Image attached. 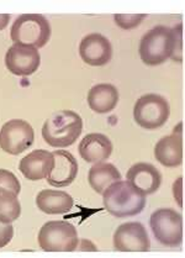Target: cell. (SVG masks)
<instances>
[{
    "mask_svg": "<svg viewBox=\"0 0 185 258\" xmlns=\"http://www.w3.org/2000/svg\"><path fill=\"white\" fill-rule=\"evenodd\" d=\"M53 163L52 152L46 150H35L20 161L19 169L26 179L36 182L48 177L53 168Z\"/></svg>",
    "mask_w": 185,
    "mask_h": 258,
    "instance_id": "obj_15",
    "label": "cell"
},
{
    "mask_svg": "<svg viewBox=\"0 0 185 258\" xmlns=\"http://www.w3.org/2000/svg\"><path fill=\"white\" fill-rule=\"evenodd\" d=\"M175 48V35L173 29L156 26L146 32L140 42V57L147 66H158L170 58Z\"/></svg>",
    "mask_w": 185,
    "mask_h": 258,
    "instance_id": "obj_3",
    "label": "cell"
},
{
    "mask_svg": "<svg viewBox=\"0 0 185 258\" xmlns=\"http://www.w3.org/2000/svg\"><path fill=\"white\" fill-rule=\"evenodd\" d=\"M105 209L118 219L139 215L146 207V196L135 189L128 180H117L103 193Z\"/></svg>",
    "mask_w": 185,
    "mask_h": 258,
    "instance_id": "obj_1",
    "label": "cell"
},
{
    "mask_svg": "<svg viewBox=\"0 0 185 258\" xmlns=\"http://www.w3.org/2000/svg\"><path fill=\"white\" fill-rule=\"evenodd\" d=\"M169 103L162 95L146 94L135 104V121L146 130H156L161 127L169 119Z\"/></svg>",
    "mask_w": 185,
    "mask_h": 258,
    "instance_id": "obj_7",
    "label": "cell"
},
{
    "mask_svg": "<svg viewBox=\"0 0 185 258\" xmlns=\"http://www.w3.org/2000/svg\"><path fill=\"white\" fill-rule=\"evenodd\" d=\"M41 64L37 48L23 43H14L5 54V66L15 76H31Z\"/></svg>",
    "mask_w": 185,
    "mask_h": 258,
    "instance_id": "obj_9",
    "label": "cell"
},
{
    "mask_svg": "<svg viewBox=\"0 0 185 258\" xmlns=\"http://www.w3.org/2000/svg\"><path fill=\"white\" fill-rule=\"evenodd\" d=\"M21 215V204L18 196L5 188H0V221L13 222Z\"/></svg>",
    "mask_w": 185,
    "mask_h": 258,
    "instance_id": "obj_20",
    "label": "cell"
},
{
    "mask_svg": "<svg viewBox=\"0 0 185 258\" xmlns=\"http://www.w3.org/2000/svg\"><path fill=\"white\" fill-rule=\"evenodd\" d=\"M173 31L175 35V48L170 58L175 62H183V24L176 25Z\"/></svg>",
    "mask_w": 185,
    "mask_h": 258,
    "instance_id": "obj_23",
    "label": "cell"
},
{
    "mask_svg": "<svg viewBox=\"0 0 185 258\" xmlns=\"http://www.w3.org/2000/svg\"><path fill=\"white\" fill-rule=\"evenodd\" d=\"M173 194L175 198L176 204L179 205V208H183V178H178V179L174 182L173 185Z\"/></svg>",
    "mask_w": 185,
    "mask_h": 258,
    "instance_id": "obj_25",
    "label": "cell"
},
{
    "mask_svg": "<svg viewBox=\"0 0 185 258\" xmlns=\"http://www.w3.org/2000/svg\"><path fill=\"white\" fill-rule=\"evenodd\" d=\"M78 151L85 162L100 163L111 156L112 144L109 137L103 134H89L81 141Z\"/></svg>",
    "mask_w": 185,
    "mask_h": 258,
    "instance_id": "obj_16",
    "label": "cell"
},
{
    "mask_svg": "<svg viewBox=\"0 0 185 258\" xmlns=\"http://www.w3.org/2000/svg\"><path fill=\"white\" fill-rule=\"evenodd\" d=\"M83 131V120L77 112L60 110L47 119L42 126V137L47 145L65 148L73 145Z\"/></svg>",
    "mask_w": 185,
    "mask_h": 258,
    "instance_id": "obj_2",
    "label": "cell"
},
{
    "mask_svg": "<svg viewBox=\"0 0 185 258\" xmlns=\"http://www.w3.org/2000/svg\"><path fill=\"white\" fill-rule=\"evenodd\" d=\"M114 247L120 252H147L151 247L147 230L140 222L120 225L114 234Z\"/></svg>",
    "mask_w": 185,
    "mask_h": 258,
    "instance_id": "obj_10",
    "label": "cell"
},
{
    "mask_svg": "<svg viewBox=\"0 0 185 258\" xmlns=\"http://www.w3.org/2000/svg\"><path fill=\"white\" fill-rule=\"evenodd\" d=\"M146 14H115V24L122 30H131L137 27L146 19Z\"/></svg>",
    "mask_w": 185,
    "mask_h": 258,
    "instance_id": "obj_21",
    "label": "cell"
},
{
    "mask_svg": "<svg viewBox=\"0 0 185 258\" xmlns=\"http://www.w3.org/2000/svg\"><path fill=\"white\" fill-rule=\"evenodd\" d=\"M79 54L87 64L100 67L112 58L111 42L100 34L87 35L79 45Z\"/></svg>",
    "mask_w": 185,
    "mask_h": 258,
    "instance_id": "obj_11",
    "label": "cell"
},
{
    "mask_svg": "<svg viewBox=\"0 0 185 258\" xmlns=\"http://www.w3.org/2000/svg\"><path fill=\"white\" fill-rule=\"evenodd\" d=\"M88 180L95 193L103 194L107 186L117 180H121V173L114 164L100 162V163L94 164L89 169Z\"/></svg>",
    "mask_w": 185,
    "mask_h": 258,
    "instance_id": "obj_19",
    "label": "cell"
},
{
    "mask_svg": "<svg viewBox=\"0 0 185 258\" xmlns=\"http://www.w3.org/2000/svg\"><path fill=\"white\" fill-rule=\"evenodd\" d=\"M35 133L29 122L14 119L5 122L0 130V148L9 155L18 156L32 146Z\"/></svg>",
    "mask_w": 185,
    "mask_h": 258,
    "instance_id": "obj_8",
    "label": "cell"
},
{
    "mask_svg": "<svg viewBox=\"0 0 185 258\" xmlns=\"http://www.w3.org/2000/svg\"><path fill=\"white\" fill-rule=\"evenodd\" d=\"M118 103V90L112 84H98L89 90L88 104L93 111L106 114L112 111Z\"/></svg>",
    "mask_w": 185,
    "mask_h": 258,
    "instance_id": "obj_18",
    "label": "cell"
},
{
    "mask_svg": "<svg viewBox=\"0 0 185 258\" xmlns=\"http://www.w3.org/2000/svg\"><path fill=\"white\" fill-rule=\"evenodd\" d=\"M150 226L157 241L164 246L179 247L183 242V216L173 209H157L151 215Z\"/></svg>",
    "mask_w": 185,
    "mask_h": 258,
    "instance_id": "obj_6",
    "label": "cell"
},
{
    "mask_svg": "<svg viewBox=\"0 0 185 258\" xmlns=\"http://www.w3.org/2000/svg\"><path fill=\"white\" fill-rule=\"evenodd\" d=\"M10 20V15L9 14H0V31L4 30L5 27L8 26Z\"/></svg>",
    "mask_w": 185,
    "mask_h": 258,
    "instance_id": "obj_26",
    "label": "cell"
},
{
    "mask_svg": "<svg viewBox=\"0 0 185 258\" xmlns=\"http://www.w3.org/2000/svg\"><path fill=\"white\" fill-rule=\"evenodd\" d=\"M174 130L169 136H164L159 140L154 146V157L162 164L168 168H175L183 163V131Z\"/></svg>",
    "mask_w": 185,
    "mask_h": 258,
    "instance_id": "obj_13",
    "label": "cell"
},
{
    "mask_svg": "<svg viewBox=\"0 0 185 258\" xmlns=\"http://www.w3.org/2000/svg\"><path fill=\"white\" fill-rule=\"evenodd\" d=\"M36 205L48 215L70 213L74 205V199L68 193L56 189H45L36 197Z\"/></svg>",
    "mask_w": 185,
    "mask_h": 258,
    "instance_id": "obj_17",
    "label": "cell"
},
{
    "mask_svg": "<svg viewBox=\"0 0 185 258\" xmlns=\"http://www.w3.org/2000/svg\"><path fill=\"white\" fill-rule=\"evenodd\" d=\"M128 182L143 196L156 193L162 184V174L153 164L136 163L126 173Z\"/></svg>",
    "mask_w": 185,
    "mask_h": 258,
    "instance_id": "obj_14",
    "label": "cell"
},
{
    "mask_svg": "<svg viewBox=\"0 0 185 258\" xmlns=\"http://www.w3.org/2000/svg\"><path fill=\"white\" fill-rule=\"evenodd\" d=\"M10 36L15 43L41 48L51 37V25L41 14H24L14 21Z\"/></svg>",
    "mask_w": 185,
    "mask_h": 258,
    "instance_id": "obj_4",
    "label": "cell"
},
{
    "mask_svg": "<svg viewBox=\"0 0 185 258\" xmlns=\"http://www.w3.org/2000/svg\"><path fill=\"white\" fill-rule=\"evenodd\" d=\"M14 237V227L12 222L0 221V248L5 247Z\"/></svg>",
    "mask_w": 185,
    "mask_h": 258,
    "instance_id": "obj_24",
    "label": "cell"
},
{
    "mask_svg": "<svg viewBox=\"0 0 185 258\" xmlns=\"http://www.w3.org/2000/svg\"><path fill=\"white\" fill-rule=\"evenodd\" d=\"M0 188H5L19 196L21 190V184L16 175L7 169H0Z\"/></svg>",
    "mask_w": 185,
    "mask_h": 258,
    "instance_id": "obj_22",
    "label": "cell"
},
{
    "mask_svg": "<svg viewBox=\"0 0 185 258\" xmlns=\"http://www.w3.org/2000/svg\"><path fill=\"white\" fill-rule=\"evenodd\" d=\"M78 243L77 229L68 221H48L38 232V245L46 252H73Z\"/></svg>",
    "mask_w": 185,
    "mask_h": 258,
    "instance_id": "obj_5",
    "label": "cell"
},
{
    "mask_svg": "<svg viewBox=\"0 0 185 258\" xmlns=\"http://www.w3.org/2000/svg\"><path fill=\"white\" fill-rule=\"evenodd\" d=\"M53 168L47 177V183L54 188H65L71 185L78 174V162L68 151L58 150L52 152Z\"/></svg>",
    "mask_w": 185,
    "mask_h": 258,
    "instance_id": "obj_12",
    "label": "cell"
}]
</instances>
